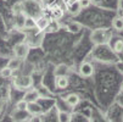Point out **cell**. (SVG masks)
Returning <instances> with one entry per match:
<instances>
[{
  "instance_id": "19",
  "label": "cell",
  "mask_w": 123,
  "mask_h": 122,
  "mask_svg": "<svg viewBox=\"0 0 123 122\" xmlns=\"http://www.w3.org/2000/svg\"><path fill=\"white\" fill-rule=\"evenodd\" d=\"M27 106H28V103L25 100V99H21L16 103V110H20V111H26L27 110Z\"/></svg>"
},
{
  "instance_id": "4",
  "label": "cell",
  "mask_w": 123,
  "mask_h": 122,
  "mask_svg": "<svg viewBox=\"0 0 123 122\" xmlns=\"http://www.w3.org/2000/svg\"><path fill=\"white\" fill-rule=\"evenodd\" d=\"M79 75L82 77H92L94 75V66L90 62H82L79 66Z\"/></svg>"
},
{
  "instance_id": "3",
  "label": "cell",
  "mask_w": 123,
  "mask_h": 122,
  "mask_svg": "<svg viewBox=\"0 0 123 122\" xmlns=\"http://www.w3.org/2000/svg\"><path fill=\"white\" fill-rule=\"evenodd\" d=\"M29 45L26 43V42H22V43H17L15 46H13V55L16 58H18L21 60H25L28 54H29Z\"/></svg>"
},
{
  "instance_id": "13",
  "label": "cell",
  "mask_w": 123,
  "mask_h": 122,
  "mask_svg": "<svg viewBox=\"0 0 123 122\" xmlns=\"http://www.w3.org/2000/svg\"><path fill=\"white\" fill-rule=\"evenodd\" d=\"M21 65H22V60L18 59V58H16V56H13L12 59H10L9 62H7V66L12 70V71H17V70H20Z\"/></svg>"
},
{
  "instance_id": "21",
  "label": "cell",
  "mask_w": 123,
  "mask_h": 122,
  "mask_svg": "<svg viewBox=\"0 0 123 122\" xmlns=\"http://www.w3.org/2000/svg\"><path fill=\"white\" fill-rule=\"evenodd\" d=\"M79 4H80L82 9H86V7H89V6H90L92 0H79Z\"/></svg>"
},
{
  "instance_id": "15",
  "label": "cell",
  "mask_w": 123,
  "mask_h": 122,
  "mask_svg": "<svg viewBox=\"0 0 123 122\" xmlns=\"http://www.w3.org/2000/svg\"><path fill=\"white\" fill-rule=\"evenodd\" d=\"M36 19L34 17H31V16H27L26 17V21H25V29H28V31H32L36 28Z\"/></svg>"
},
{
  "instance_id": "2",
  "label": "cell",
  "mask_w": 123,
  "mask_h": 122,
  "mask_svg": "<svg viewBox=\"0 0 123 122\" xmlns=\"http://www.w3.org/2000/svg\"><path fill=\"white\" fill-rule=\"evenodd\" d=\"M110 34L106 29H96L90 34V40L94 44H105L110 39Z\"/></svg>"
},
{
  "instance_id": "20",
  "label": "cell",
  "mask_w": 123,
  "mask_h": 122,
  "mask_svg": "<svg viewBox=\"0 0 123 122\" xmlns=\"http://www.w3.org/2000/svg\"><path fill=\"white\" fill-rule=\"evenodd\" d=\"M59 121L68 122V121H71V116H69L67 112H60L59 114Z\"/></svg>"
},
{
  "instance_id": "11",
  "label": "cell",
  "mask_w": 123,
  "mask_h": 122,
  "mask_svg": "<svg viewBox=\"0 0 123 122\" xmlns=\"http://www.w3.org/2000/svg\"><path fill=\"white\" fill-rule=\"evenodd\" d=\"M55 85H56V88L59 89H66L68 84H69V81H68V77L67 76H57L55 77Z\"/></svg>"
},
{
  "instance_id": "1",
  "label": "cell",
  "mask_w": 123,
  "mask_h": 122,
  "mask_svg": "<svg viewBox=\"0 0 123 122\" xmlns=\"http://www.w3.org/2000/svg\"><path fill=\"white\" fill-rule=\"evenodd\" d=\"M13 85L18 90H27V89L32 88L33 79L29 76H18L13 79Z\"/></svg>"
},
{
  "instance_id": "6",
  "label": "cell",
  "mask_w": 123,
  "mask_h": 122,
  "mask_svg": "<svg viewBox=\"0 0 123 122\" xmlns=\"http://www.w3.org/2000/svg\"><path fill=\"white\" fill-rule=\"evenodd\" d=\"M67 10L72 16H77L83 9H82V6L79 4V0H71V1H68Z\"/></svg>"
},
{
  "instance_id": "16",
  "label": "cell",
  "mask_w": 123,
  "mask_h": 122,
  "mask_svg": "<svg viewBox=\"0 0 123 122\" xmlns=\"http://www.w3.org/2000/svg\"><path fill=\"white\" fill-rule=\"evenodd\" d=\"M80 29H82V25L78 23V22H76V21L69 22V23L67 25V31H68L69 33H78Z\"/></svg>"
},
{
  "instance_id": "18",
  "label": "cell",
  "mask_w": 123,
  "mask_h": 122,
  "mask_svg": "<svg viewBox=\"0 0 123 122\" xmlns=\"http://www.w3.org/2000/svg\"><path fill=\"white\" fill-rule=\"evenodd\" d=\"M112 50L115 51V53H117V54L122 53V51H123V40L119 39V38L116 39L115 43H113V45H112Z\"/></svg>"
},
{
  "instance_id": "12",
  "label": "cell",
  "mask_w": 123,
  "mask_h": 122,
  "mask_svg": "<svg viewBox=\"0 0 123 122\" xmlns=\"http://www.w3.org/2000/svg\"><path fill=\"white\" fill-rule=\"evenodd\" d=\"M68 73H69V67H68L67 65H65V64L57 65V66L55 67V70H54L55 77H57V76H67Z\"/></svg>"
},
{
  "instance_id": "14",
  "label": "cell",
  "mask_w": 123,
  "mask_h": 122,
  "mask_svg": "<svg viewBox=\"0 0 123 122\" xmlns=\"http://www.w3.org/2000/svg\"><path fill=\"white\" fill-rule=\"evenodd\" d=\"M112 27L113 29L118 31V32H122L123 31V15L122 16H117L112 20Z\"/></svg>"
},
{
  "instance_id": "23",
  "label": "cell",
  "mask_w": 123,
  "mask_h": 122,
  "mask_svg": "<svg viewBox=\"0 0 123 122\" xmlns=\"http://www.w3.org/2000/svg\"><path fill=\"white\" fill-rule=\"evenodd\" d=\"M122 88H123V85H122Z\"/></svg>"
},
{
  "instance_id": "5",
  "label": "cell",
  "mask_w": 123,
  "mask_h": 122,
  "mask_svg": "<svg viewBox=\"0 0 123 122\" xmlns=\"http://www.w3.org/2000/svg\"><path fill=\"white\" fill-rule=\"evenodd\" d=\"M40 98V93L38 89H34V88H29L26 90L25 95L22 99H25L27 103H34V101H38Z\"/></svg>"
},
{
  "instance_id": "22",
  "label": "cell",
  "mask_w": 123,
  "mask_h": 122,
  "mask_svg": "<svg viewBox=\"0 0 123 122\" xmlns=\"http://www.w3.org/2000/svg\"><path fill=\"white\" fill-rule=\"evenodd\" d=\"M117 9H118V12L123 15V0H118V4H117Z\"/></svg>"
},
{
  "instance_id": "7",
  "label": "cell",
  "mask_w": 123,
  "mask_h": 122,
  "mask_svg": "<svg viewBox=\"0 0 123 122\" xmlns=\"http://www.w3.org/2000/svg\"><path fill=\"white\" fill-rule=\"evenodd\" d=\"M27 112H28L31 116H38V115L43 114V108L39 105L37 101H34V103H28Z\"/></svg>"
},
{
  "instance_id": "8",
  "label": "cell",
  "mask_w": 123,
  "mask_h": 122,
  "mask_svg": "<svg viewBox=\"0 0 123 122\" xmlns=\"http://www.w3.org/2000/svg\"><path fill=\"white\" fill-rule=\"evenodd\" d=\"M26 17H27V15H26L23 11L15 13V21H13V23H15V27H16L17 29H23V28H25Z\"/></svg>"
},
{
  "instance_id": "9",
  "label": "cell",
  "mask_w": 123,
  "mask_h": 122,
  "mask_svg": "<svg viewBox=\"0 0 123 122\" xmlns=\"http://www.w3.org/2000/svg\"><path fill=\"white\" fill-rule=\"evenodd\" d=\"M36 22H37L36 28H37L39 32H44L45 29H48V27H49V25H50L49 19L44 17L43 15H42V16H39V17H37V19H36Z\"/></svg>"
},
{
  "instance_id": "17",
  "label": "cell",
  "mask_w": 123,
  "mask_h": 122,
  "mask_svg": "<svg viewBox=\"0 0 123 122\" xmlns=\"http://www.w3.org/2000/svg\"><path fill=\"white\" fill-rule=\"evenodd\" d=\"M12 75H13V71L9 66L3 67L1 70H0V77H1V78H11Z\"/></svg>"
},
{
  "instance_id": "10",
  "label": "cell",
  "mask_w": 123,
  "mask_h": 122,
  "mask_svg": "<svg viewBox=\"0 0 123 122\" xmlns=\"http://www.w3.org/2000/svg\"><path fill=\"white\" fill-rule=\"evenodd\" d=\"M65 101H66V104L68 106H77L78 104H79V101H80V98H79V95L78 94H74V93H71V94H68L66 98H65Z\"/></svg>"
}]
</instances>
